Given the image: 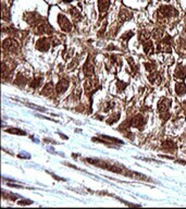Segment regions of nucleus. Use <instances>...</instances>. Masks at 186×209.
I'll use <instances>...</instances> for the list:
<instances>
[{
    "instance_id": "nucleus-1",
    "label": "nucleus",
    "mask_w": 186,
    "mask_h": 209,
    "mask_svg": "<svg viewBox=\"0 0 186 209\" xmlns=\"http://www.w3.org/2000/svg\"><path fill=\"white\" fill-rule=\"evenodd\" d=\"M158 15H159V19H165V17H178V12L176 9H174L173 7H170V6H164V7H161L158 11Z\"/></svg>"
},
{
    "instance_id": "nucleus-2",
    "label": "nucleus",
    "mask_w": 186,
    "mask_h": 209,
    "mask_svg": "<svg viewBox=\"0 0 186 209\" xmlns=\"http://www.w3.org/2000/svg\"><path fill=\"white\" fill-rule=\"evenodd\" d=\"M2 46H3L4 49L8 50V51H11V52H17L19 50V43L12 39V38H8V39L3 41Z\"/></svg>"
},
{
    "instance_id": "nucleus-3",
    "label": "nucleus",
    "mask_w": 186,
    "mask_h": 209,
    "mask_svg": "<svg viewBox=\"0 0 186 209\" xmlns=\"http://www.w3.org/2000/svg\"><path fill=\"white\" fill-rule=\"evenodd\" d=\"M58 22H59V25H60V27H61L62 31H64V32H70L71 29H72V24H71V22L68 20V17H64V15L60 14L58 17Z\"/></svg>"
},
{
    "instance_id": "nucleus-4",
    "label": "nucleus",
    "mask_w": 186,
    "mask_h": 209,
    "mask_svg": "<svg viewBox=\"0 0 186 209\" xmlns=\"http://www.w3.org/2000/svg\"><path fill=\"white\" fill-rule=\"evenodd\" d=\"M97 80L96 78H89V80H87L85 84H84V87H85V92H86V94L91 95L94 90L96 89V86H97Z\"/></svg>"
},
{
    "instance_id": "nucleus-5",
    "label": "nucleus",
    "mask_w": 186,
    "mask_h": 209,
    "mask_svg": "<svg viewBox=\"0 0 186 209\" xmlns=\"http://www.w3.org/2000/svg\"><path fill=\"white\" fill-rule=\"evenodd\" d=\"M35 33L42 35V34H51L52 33V29L51 26L47 24V23H41L37 26V29H35Z\"/></svg>"
},
{
    "instance_id": "nucleus-6",
    "label": "nucleus",
    "mask_w": 186,
    "mask_h": 209,
    "mask_svg": "<svg viewBox=\"0 0 186 209\" xmlns=\"http://www.w3.org/2000/svg\"><path fill=\"white\" fill-rule=\"evenodd\" d=\"M36 48L40 51H47L50 48V43L47 38H40L36 43Z\"/></svg>"
},
{
    "instance_id": "nucleus-7",
    "label": "nucleus",
    "mask_w": 186,
    "mask_h": 209,
    "mask_svg": "<svg viewBox=\"0 0 186 209\" xmlns=\"http://www.w3.org/2000/svg\"><path fill=\"white\" fill-rule=\"evenodd\" d=\"M68 87H69V81L63 78V80H61V81L58 83V85H57V93H58V94H63V93L68 89Z\"/></svg>"
},
{
    "instance_id": "nucleus-8",
    "label": "nucleus",
    "mask_w": 186,
    "mask_h": 209,
    "mask_svg": "<svg viewBox=\"0 0 186 209\" xmlns=\"http://www.w3.org/2000/svg\"><path fill=\"white\" fill-rule=\"evenodd\" d=\"M110 7V0H98V9L100 13H106Z\"/></svg>"
},
{
    "instance_id": "nucleus-9",
    "label": "nucleus",
    "mask_w": 186,
    "mask_h": 209,
    "mask_svg": "<svg viewBox=\"0 0 186 209\" xmlns=\"http://www.w3.org/2000/svg\"><path fill=\"white\" fill-rule=\"evenodd\" d=\"M144 124V118L141 115H136L131 121V125L134 127H141Z\"/></svg>"
},
{
    "instance_id": "nucleus-10",
    "label": "nucleus",
    "mask_w": 186,
    "mask_h": 209,
    "mask_svg": "<svg viewBox=\"0 0 186 209\" xmlns=\"http://www.w3.org/2000/svg\"><path fill=\"white\" fill-rule=\"evenodd\" d=\"M162 148H163L164 150L170 152H174L176 150V146H175V144H174L172 140H165V142H163Z\"/></svg>"
},
{
    "instance_id": "nucleus-11",
    "label": "nucleus",
    "mask_w": 186,
    "mask_h": 209,
    "mask_svg": "<svg viewBox=\"0 0 186 209\" xmlns=\"http://www.w3.org/2000/svg\"><path fill=\"white\" fill-rule=\"evenodd\" d=\"M170 105H171V100L169 99H162L161 101L158 105V109L160 112H165L170 108Z\"/></svg>"
},
{
    "instance_id": "nucleus-12",
    "label": "nucleus",
    "mask_w": 186,
    "mask_h": 209,
    "mask_svg": "<svg viewBox=\"0 0 186 209\" xmlns=\"http://www.w3.org/2000/svg\"><path fill=\"white\" fill-rule=\"evenodd\" d=\"M119 17H120V20L122 21V22H124V21H127V20H130V19H132V13L130 12L127 9L122 8L120 11V15H119Z\"/></svg>"
},
{
    "instance_id": "nucleus-13",
    "label": "nucleus",
    "mask_w": 186,
    "mask_h": 209,
    "mask_svg": "<svg viewBox=\"0 0 186 209\" xmlns=\"http://www.w3.org/2000/svg\"><path fill=\"white\" fill-rule=\"evenodd\" d=\"M83 70H84V74H85L86 76H91V75H93V73H94V64H93L91 62L87 61L86 63H85L84 68H83Z\"/></svg>"
},
{
    "instance_id": "nucleus-14",
    "label": "nucleus",
    "mask_w": 186,
    "mask_h": 209,
    "mask_svg": "<svg viewBox=\"0 0 186 209\" xmlns=\"http://www.w3.org/2000/svg\"><path fill=\"white\" fill-rule=\"evenodd\" d=\"M175 76L180 80H183V78H186V68L183 66H178L175 70Z\"/></svg>"
},
{
    "instance_id": "nucleus-15",
    "label": "nucleus",
    "mask_w": 186,
    "mask_h": 209,
    "mask_svg": "<svg viewBox=\"0 0 186 209\" xmlns=\"http://www.w3.org/2000/svg\"><path fill=\"white\" fill-rule=\"evenodd\" d=\"M158 51L160 52H171V47H170V44L166 43V41H162L160 43L157 47Z\"/></svg>"
},
{
    "instance_id": "nucleus-16",
    "label": "nucleus",
    "mask_w": 186,
    "mask_h": 209,
    "mask_svg": "<svg viewBox=\"0 0 186 209\" xmlns=\"http://www.w3.org/2000/svg\"><path fill=\"white\" fill-rule=\"evenodd\" d=\"M52 93H54V84L52 83H48L41 90V94L45 96H50V95H52Z\"/></svg>"
},
{
    "instance_id": "nucleus-17",
    "label": "nucleus",
    "mask_w": 186,
    "mask_h": 209,
    "mask_svg": "<svg viewBox=\"0 0 186 209\" xmlns=\"http://www.w3.org/2000/svg\"><path fill=\"white\" fill-rule=\"evenodd\" d=\"M149 81H150V83L157 85V84H160V82H161V76L157 72H153V74L149 75Z\"/></svg>"
},
{
    "instance_id": "nucleus-18",
    "label": "nucleus",
    "mask_w": 186,
    "mask_h": 209,
    "mask_svg": "<svg viewBox=\"0 0 186 209\" xmlns=\"http://www.w3.org/2000/svg\"><path fill=\"white\" fill-rule=\"evenodd\" d=\"M144 50L147 55H151L153 52V44L150 41H147L144 43Z\"/></svg>"
},
{
    "instance_id": "nucleus-19",
    "label": "nucleus",
    "mask_w": 186,
    "mask_h": 209,
    "mask_svg": "<svg viewBox=\"0 0 186 209\" xmlns=\"http://www.w3.org/2000/svg\"><path fill=\"white\" fill-rule=\"evenodd\" d=\"M128 176H132V178H136V179H139V180H143V181H149L150 179L147 178L146 175H143L141 173H138V172H134V171H131V172L127 173Z\"/></svg>"
},
{
    "instance_id": "nucleus-20",
    "label": "nucleus",
    "mask_w": 186,
    "mask_h": 209,
    "mask_svg": "<svg viewBox=\"0 0 186 209\" xmlns=\"http://www.w3.org/2000/svg\"><path fill=\"white\" fill-rule=\"evenodd\" d=\"M175 90L178 95H183L186 93V85L184 83H178L175 85Z\"/></svg>"
},
{
    "instance_id": "nucleus-21",
    "label": "nucleus",
    "mask_w": 186,
    "mask_h": 209,
    "mask_svg": "<svg viewBox=\"0 0 186 209\" xmlns=\"http://www.w3.org/2000/svg\"><path fill=\"white\" fill-rule=\"evenodd\" d=\"M163 35H164V33H163V31H162L161 29H157L153 31V37L155 38V39H161L162 37H163Z\"/></svg>"
},
{
    "instance_id": "nucleus-22",
    "label": "nucleus",
    "mask_w": 186,
    "mask_h": 209,
    "mask_svg": "<svg viewBox=\"0 0 186 209\" xmlns=\"http://www.w3.org/2000/svg\"><path fill=\"white\" fill-rule=\"evenodd\" d=\"M8 133H12V134H17V135H26V132L22 131V130H19V129H8L7 130Z\"/></svg>"
},
{
    "instance_id": "nucleus-23",
    "label": "nucleus",
    "mask_w": 186,
    "mask_h": 209,
    "mask_svg": "<svg viewBox=\"0 0 186 209\" xmlns=\"http://www.w3.org/2000/svg\"><path fill=\"white\" fill-rule=\"evenodd\" d=\"M149 36H150V34H149L148 31H143L141 33V36H139V39H141V41H148Z\"/></svg>"
},
{
    "instance_id": "nucleus-24",
    "label": "nucleus",
    "mask_w": 186,
    "mask_h": 209,
    "mask_svg": "<svg viewBox=\"0 0 186 209\" xmlns=\"http://www.w3.org/2000/svg\"><path fill=\"white\" fill-rule=\"evenodd\" d=\"M119 119H120V113H116L114 115H112L111 118H109V119L107 120V123L108 124H112V123L116 122Z\"/></svg>"
},
{
    "instance_id": "nucleus-25",
    "label": "nucleus",
    "mask_w": 186,
    "mask_h": 209,
    "mask_svg": "<svg viewBox=\"0 0 186 209\" xmlns=\"http://www.w3.org/2000/svg\"><path fill=\"white\" fill-rule=\"evenodd\" d=\"M70 13H71V15L74 17L75 20H77V19H81V15H79V10L76 8H72L70 10Z\"/></svg>"
},
{
    "instance_id": "nucleus-26",
    "label": "nucleus",
    "mask_w": 186,
    "mask_h": 209,
    "mask_svg": "<svg viewBox=\"0 0 186 209\" xmlns=\"http://www.w3.org/2000/svg\"><path fill=\"white\" fill-rule=\"evenodd\" d=\"M40 78H34L32 82L29 83V86L32 87V88H36V87H38V85L40 84Z\"/></svg>"
},
{
    "instance_id": "nucleus-27",
    "label": "nucleus",
    "mask_w": 186,
    "mask_h": 209,
    "mask_svg": "<svg viewBox=\"0 0 186 209\" xmlns=\"http://www.w3.org/2000/svg\"><path fill=\"white\" fill-rule=\"evenodd\" d=\"M17 80L15 81V82H17V84H20V85H23V84H25V83H26V78H25L23 75H21V74H19V75H17Z\"/></svg>"
},
{
    "instance_id": "nucleus-28",
    "label": "nucleus",
    "mask_w": 186,
    "mask_h": 209,
    "mask_svg": "<svg viewBox=\"0 0 186 209\" xmlns=\"http://www.w3.org/2000/svg\"><path fill=\"white\" fill-rule=\"evenodd\" d=\"M132 36H133V32H127V33H125L124 35H122V39L125 41H127Z\"/></svg>"
},
{
    "instance_id": "nucleus-29",
    "label": "nucleus",
    "mask_w": 186,
    "mask_h": 209,
    "mask_svg": "<svg viewBox=\"0 0 186 209\" xmlns=\"http://www.w3.org/2000/svg\"><path fill=\"white\" fill-rule=\"evenodd\" d=\"M114 107V103H107V106H104L103 107V110L104 111H109L111 108H113Z\"/></svg>"
},
{
    "instance_id": "nucleus-30",
    "label": "nucleus",
    "mask_w": 186,
    "mask_h": 209,
    "mask_svg": "<svg viewBox=\"0 0 186 209\" xmlns=\"http://www.w3.org/2000/svg\"><path fill=\"white\" fill-rule=\"evenodd\" d=\"M26 106L31 107V108H33V109H36V110H38V111H46V109H45V108H42V107L33 106V105H31V103H29V105H26Z\"/></svg>"
},
{
    "instance_id": "nucleus-31",
    "label": "nucleus",
    "mask_w": 186,
    "mask_h": 209,
    "mask_svg": "<svg viewBox=\"0 0 186 209\" xmlns=\"http://www.w3.org/2000/svg\"><path fill=\"white\" fill-rule=\"evenodd\" d=\"M126 85H127V84L122 83V82H120V81H119V82H118V89L121 92V90H123L124 88H125V86H126Z\"/></svg>"
},
{
    "instance_id": "nucleus-32",
    "label": "nucleus",
    "mask_w": 186,
    "mask_h": 209,
    "mask_svg": "<svg viewBox=\"0 0 186 209\" xmlns=\"http://www.w3.org/2000/svg\"><path fill=\"white\" fill-rule=\"evenodd\" d=\"M145 66H146V69L148 70V71H153L155 70V64H151V63H145Z\"/></svg>"
},
{
    "instance_id": "nucleus-33",
    "label": "nucleus",
    "mask_w": 186,
    "mask_h": 209,
    "mask_svg": "<svg viewBox=\"0 0 186 209\" xmlns=\"http://www.w3.org/2000/svg\"><path fill=\"white\" fill-rule=\"evenodd\" d=\"M79 95H81V89H79V88H75L74 93H73V96H74L76 99H79Z\"/></svg>"
},
{
    "instance_id": "nucleus-34",
    "label": "nucleus",
    "mask_w": 186,
    "mask_h": 209,
    "mask_svg": "<svg viewBox=\"0 0 186 209\" xmlns=\"http://www.w3.org/2000/svg\"><path fill=\"white\" fill-rule=\"evenodd\" d=\"M76 66H77V59H74V60L72 61V63H71V64H69V66H68V68H69V70H72L73 68H75Z\"/></svg>"
},
{
    "instance_id": "nucleus-35",
    "label": "nucleus",
    "mask_w": 186,
    "mask_h": 209,
    "mask_svg": "<svg viewBox=\"0 0 186 209\" xmlns=\"http://www.w3.org/2000/svg\"><path fill=\"white\" fill-rule=\"evenodd\" d=\"M33 201H17V204H20V205H29V204H32Z\"/></svg>"
},
{
    "instance_id": "nucleus-36",
    "label": "nucleus",
    "mask_w": 186,
    "mask_h": 209,
    "mask_svg": "<svg viewBox=\"0 0 186 209\" xmlns=\"http://www.w3.org/2000/svg\"><path fill=\"white\" fill-rule=\"evenodd\" d=\"M63 1H64V2H71L72 0H63Z\"/></svg>"
},
{
    "instance_id": "nucleus-37",
    "label": "nucleus",
    "mask_w": 186,
    "mask_h": 209,
    "mask_svg": "<svg viewBox=\"0 0 186 209\" xmlns=\"http://www.w3.org/2000/svg\"><path fill=\"white\" fill-rule=\"evenodd\" d=\"M164 1H170V0H164Z\"/></svg>"
},
{
    "instance_id": "nucleus-38",
    "label": "nucleus",
    "mask_w": 186,
    "mask_h": 209,
    "mask_svg": "<svg viewBox=\"0 0 186 209\" xmlns=\"http://www.w3.org/2000/svg\"><path fill=\"white\" fill-rule=\"evenodd\" d=\"M185 31H186V25H185Z\"/></svg>"
}]
</instances>
